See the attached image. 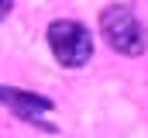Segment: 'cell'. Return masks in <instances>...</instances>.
Segmentation results:
<instances>
[{"instance_id": "obj_1", "label": "cell", "mask_w": 148, "mask_h": 138, "mask_svg": "<svg viewBox=\"0 0 148 138\" xmlns=\"http://www.w3.org/2000/svg\"><path fill=\"white\" fill-rule=\"evenodd\" d=\"M100 31H103V41L121 55H141L148 45L145 24L134 17L131 7H107L100 14Z\"/></svg>"}, {"instance_id": "obj_2", "label": "cell", "mask_w": 148, "mask_h": 138, "mask_svg": "<svg viewBox=\"0 0 148 138\" xmlns=\"http://www.w3.org/2000/svg\"><path fill=\"white\" fill-rule=\"evenodd\" d=\"M48 45H52L55 59L69 69L86 66L93 55V34L79 21H52L48 24Z\"/></svg>"}, {"instance_id": "obj_3", "label": "cell", "mask_w": 148, "mask_h": 138, "mask_svg": "<svg viewBox=\"0 0 148 138\" xmlns=\"http://www.w3.org/2000/svg\"><path fill=\"white\" fill-rule=\"evenodd\" d=\"M0 104H7V110H14L17 117H24V121H31V124H38V128L52 131V124H48L52 100H48V97L24 93V90H3V86H0Z\"/></svg>"}, {"instance_id": "obj_4", "label": "cell", "mask_w": 148, "mask_h": 138, "mask_svg": "<svg viewBox=\"0 0 148 138\" xmlns=\"http://www.w3.org/2000/svg\"><path fill=\"white\" fill-rule=\"evenodd\" d=\"M7 10H10V0H0V17H3Z\"/></svg>"}]
</instances>
